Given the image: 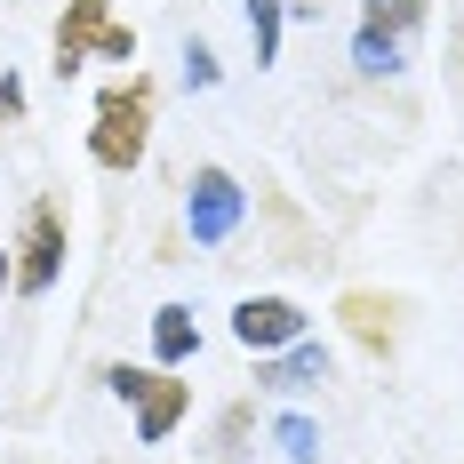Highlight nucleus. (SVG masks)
Returning <instances> with one entry per match:
<instances>
[{
    "label": "nucleus",
    "instance_id": "nucleus-15",
    "mask_svg": "<svg viewBox=\"0 0 464 464\" xmlns=\"http://www.w3.org/2000/svg\"><path fill=\"white\" fill-rule=\"evenodd\" d=\"M0 112H8V121H16V112H24V89H16V81H8V72H0Z\"/></svg>",
    "mask_w": 464,
    "mask_h": 464
},
{
    "label": "nucleus",
    "instance_id": "nucleus-4",
    "mask_svg": "<svg viewBox=\"0 0 464 464\" xmlns=\"http://www.w3.org/2000/svg\"><path fill=\"white\" fill-rule=\"evenodd\" d=\"M64 248H72V232H64V200H33L24 208V232H16V296H48L56 273H64Z\"/></svg>",
    "mask_w": 464,
    "mask_h": 464
},
{
    "label": "nucleus",
    "instance_id": "nucleus-16",
    "mask_svg": "<svg viewBox=\"0 0 464 464\" xmlns=\"http://www.w3.org/2000/svg\"><path fill=\"white\" fill-rule=\"evenodd\" d=\"M8 280H16V248H0V288H8Z\"/></svg>",
    "mask_w": 464,
    "mask_h": 464
},
{
    "label": "nucleus",
    "instance_id": "nucleus-1",
    "mask_svg": "<svg viewBox=\"0 0 464 464\" xmlns=\"http://www.w3.org/2000/svg\"><path fill=\"white\" fill-rule=\"evenodd\" d=\"M144 144H152V81L129 72V81H112V89L96 96L89 112V160L96 169H112V177H129L144 160Z\"/></svg>",
    "mask_w": 464,
    "mask_h": 464
},
{
    "label": "nucleus",
    "instance_id": "nucleus-14",
    "mask_svg": "<svg viewBox=\"0 0 464 464\" xmlns=\"http://www.w3.org/2000/svg\"><path fill=\"white\" fill-rule=\"evenodd\" d=\"M185 81L192 89H217V56H208L200 41H185Z\"/></svg>",
    "mask_w": 464,
    "mask_h": 464
},
{
    "label": "nucleus",
    "instance_id": "nucleus-13",
    "mask_svg": "<svg viewBox=\"0 0 464 464\" xmlns=\"http://www.w3.org/2000/svg\"><path fill=\"white\" fill-rule=\"evenodd\" d=\"M369 24H384V33H417L424 0H369Z\"/></svg>",
    "mask_w": 464,
    "mask_h": 464
},
{
    "label": "nucleus",
    "instance_id": "nucleus-10",
    "mask_svg": "<svg viewBox=\"0 0 464 464\" xmlns=\"http://www.w3.org/2000/svg\"><path fill=\"white\" fill-rule=\"evenodd\" d=\"M353 64H361V72H401V33L361 24V33H353Z\"/></svg>",
    "mask_w": 464,
    "mask_h": 464
},
{
    "label": "nucleus",
    "instance_id": "nucleus-11",
    "mask_svg": "<svg viewBox=\"0 0 464 464\" xmlns=\"http://www.w3.org/2000/svg\"><path fill=\"white\" fill-rule=\"evenodd\" d=\"M280 16H288V0H248V41H256V64H273V56H280Z\"/></svg>",
    "mask_w": 464,
    "mask_h": 464
},
{
    "label": "nucleus",
    "instance_id": "nucleus-6",
    "mask_svg": "<svg viewBox=\"0 0 464 464\" xmlns=\"http://www.w3.org/2000/svg\"><path fill=\"white\" fill-rule=\"evenodd\" d=\"M232 336H240V353H280V344H296L304 336V304L296 296H240L232 304Z\"/></svg>",
    "mask_w": 464,
    "mask_h": 464
},
{
    "label": "nucleus",
    "instance_id": "nucleus-12",
    "mask_svg": "<svg viewBox=\"0 0 464 464\" xmlns=\"http://www.w3.org/2000/svg\"><path fill=\"white\" fill-rule=\"evenodd\" d=\"M273 440H280V457H288V464H313V457H321V424H313V417H280Z\"/></svg>",
    "mask_w": 464,
    "mask_h": 464
},
{
    "label": "nucleus",
    "instance_id": "nucleus-9",
    "mask_svg": "<svg viewBox=\"0 0 464 464\" xmlns=\"http://www.w3.org/2000/svg\"><path fill=\"white\" fill-rule=\"evenodd\" d=\"M336 313L353 321V336H361L369 353H392V304H384V296H369V288H353V296H344Z\"/></svg>",
    "mask_w": 464,
    "mask_h": 464
},
{
    "label": "nucleus",
    "instance_id": "nucleus-7",
    "mask_svg": "<svg viewBox=\"0 0 464 464\" xmlns=\"http://www.w3.org/2000/svg\"><path fill=\"white\" fill-rule=\"evenodd\" d=\"M256 384H273V392H304V384H328V344L296 336V344L265 353V361H256Z\"/></svg>",
    "mask_w": 464,
    "mask_h": 464
},
{
    "label": "nucleus",
    "instance_id": "nucleus-5",
    "mask_svg": "<svg viewBox=\"0 0 464 464\" xmlns=\"http://www.w3.org/2000/svg\"><path fill=\"white\" fill-rule=\"evenodd\" d=\"M240 217H248L240 177H232V169H192V185H185V232L192 240H200V248H225L232 232H240Z\"/></svg>",
    "mask_w": 464,
    "mask_h": 464
},
{
    "label": "nucleus",
    "instance_id": "nucleus-3",
    "mask_svg": "<svg viewBox=\"0 0 464 464\" xmlns=\"http://www.w3.org/2000/svg\"><path fill=\"white\" fill-rule=\"evenodd\" d=\"M104 384H112V401L137 409V440L144 449H160V440L192 417V384H177V369H129V361H112Z\"/></svg>",
    "mask_w": 464,
    "mask_h": 464
},
{
    "label": "nucleus",
    "instance_id": "nucleus-2",
    "mask_svg": "<svg viewBox=\"0 0 464 464\" xmlns=\"http://www.w3.org/2000/svg\"><path fill=\"white\" fill-rule=\"evenodd\" d=\"M48 56H56V81H72L89 56H104V64H137V33L112 16V0H64Z\"/></svg>",
    "mask_w": 464,
    "mask_h": 464
},
{
    "label": "nucleus",
    "instance_id": "nucleus-8",
    "mask_svg": "<svg viewBox=\"0 0 464 464\" xmlns=\"http://www.w3.org/2000/svg\"><path fill=\"white\" fill-rule=\"evenodd\" d=\"M192 344H200V321H192V304H160V313H152V353H160V369H185Z\"/></svg>",
    "mask_w": 464,
    "mask_h": 464
}]
</instances>
